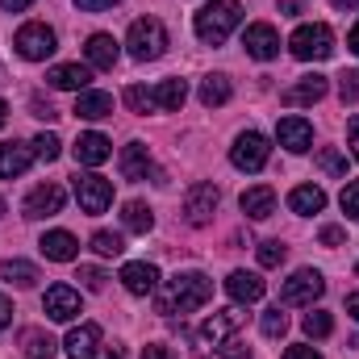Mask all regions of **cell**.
Returning a JSON list of instances; mask_svg holds the SVG:
<instances>
[{
	"mask_svg": "<svg viewBox=\"0 0 359 359\" xmlns=\"http://www.w3.org/2000/svg\"><path fill=\"white\" fill-rule=\"evenodd\" d=\"M213 297V280L205 271H180L176 280H168V292L159 297V313H192Z\"/></svg>",
	"mask_w": 359,
	"mask_h": 359,
	"instance_id": "obj_1",
	"label": "cell"
},
{
	"mask_svg": "<svg viewBox=\"0 0 359 359\" xmlns=\"http://www.w3.org/2000/svg\"><path fill=\"white\" fill-rule=\"evenodd\" d=\"M238 21H243V4L238 0H209L205 8H196V21L192 25H196V38L201 42H213L217 46V42L230 38V29Z\"/></svg>",
	"mask_w": 359,
	"mask_h": 359,
	"instance_id": "obj_2",
	"label": "cell"
},
{
	"mask_svg": "<svg viewBox=\"0 0 359 359\" xmlns=\"http://www.w3.org/2000/svg\"><path fill=\"white\" fill-rule=\"evenodd\" d=\"M126 46H130V55H134L138 63L159 59V55L168 50V29H163V21H155V17H138V21L130 25V34H126Z\"/></svg>",
	"mask_w": 359,
	"mask_h": 359,
	"instance_id": "obj_3",
	"label": "cell"
},
{
	"mask_svg": "<svg viewBox=\"0 0 359 359\" xmlns=\"http://www.w3.org/2000/svg\"><path fill=\"white\" fill-rule=\"evenodd\" d=\"M288 46H292V55H297L301 63L330 59V55H334V29H330V25H322V21H313V25H301V29L288 38Z\"/></svg>",
	"mask_w": 359,
	"mask_h": 359,
	"instance_id": "obj_4",
	"label": "cell"
},
{
	"mask_svg": "<svg viewBox=\"0 0 359 359\" xmlns=\"http://www.w3.org/2000/svg\"><path fill=\"white\" fill-rule=\"evenodd\" d=\"M268 155H271V142L259 130L238 134L234 147H230V163H234L238 172H264V168H268Z\"/></svg>",
	"mask_w": 359,
	"mask_h": 359,
	"instance_id": "obj_5",
	"label": "cell"
},
{
	"mask_svg": "<svg viewBox=\"0 0 359 359\" xmlns=\"http://www.w3.org/2000/svg\"><path fill=\"white\" fill-rule=\"evenodd\" d=\"M322 292H326L322 271L301 268V271H292V276L284 280V288H280V305H313Z\"/></svg>",
	"mask_w": 359,
	"mask_h": 359,
	"instance_id": "obj_6",
	"label": "cell"
},
{
	"mask_svg": "<svg viewBox=\"0 0 359 359\" xmlns=\"http://www.w3.org/2000/svg\"><path fill=\"white\" fill-rule=\"evenodd\" d=\"M17 55L21 59H29V63H42V59H50L55 55V29L50 25H42V21H29V25H21L17 29Z\"/></svg>",
	"mask_w": 359,
	"mask_h": 359,
	"instance_id": "obj_7",
	"label": "cell"
},
{
	"mask_svg": "<svg viewBox=\"0 0 359 359\" xmlns=\"http://www.w3.org/2000/svg\"><path fill=\"white\" fill-rule=\"evenodd\" d=\"M217 201H222L217 184H205V180L192 184L188 196H184V222H188V226H209L213 213H217Z\"/></svg>",
	"mask_w": 359,
	"mask_h": 359,
	"instance_id": "obj_8",
	"label": "cell"
},
{
	"mask_svg": "<svg viewBox=\"0 0 359 359\" xmlns=\"http://www.w3.org/2000/svg\"><path fill=\"white\" fill-rule=\"evenodd\" d=\"M238 326H243V313H238V309H222V313H213V318L201 326V334H196V343H201V347H196V355H205L209 347H222Z\"/></svg>",
	"mask_w": 359,
	"mask_h": 359,
	"instance_id": "obj_9",
	"label": "cell"
},
{
	"mask_svg": "<svg viewBox=\"0 0 359 359\" xmlns=\"http://www.w3.org/2000/svg\"><path fill=\"white\" fill-rule=\"evenodd\" d=\"M76 196H80V209L96 217V213H104L113 205V184L104 176H92V172L88 176H76Z\"/></svg>",
	"mask_w": 359,
	"mask_h": 359,
	"instance_id": "obj_10",
	"label": "cell"
},
{
	"mask_svg": "<svg viewBox=\"0 0 359 359\" xmlns=\"http://www.w3.org/2000/svg\"><path fill=\"white\" fill-rule=\"evenodd\" d=\"M42 309H46L50 322H76V318H80V292H76L72 284H50Z\"/></svg>",
	"mask_w": 359,
	"mask_h": 359,
	"instance_id": "obj_11",
	"label": "cell"
},
{
	"mask_svg": "<svg viewBox=\"0 0 359 359\" xmlns=\"http://www.w3.org/2000/svg\"><path fill=\"white\" fill-rule=\"evenodd\" d=\"M243 46H247V55H251V59L268 63V59H276V55H280V34L271 29L268 21H255V25H247Z\"/></svg>",
	"mask_w": 359,
	"mask_h": 359,
	"instance_id": "obj_12",
	"label": "cell"
},
{
	"mask_svg": "<svg viewBox=\"0 0 359 359\" xmlns=\"http://www.w3.org/2000/svg\"><path fill=\"white\" fill-rule=\"evenodd\" d=\"M276 138H280V147H284V151L301 155V151H309V147H313V126H309L305 117H280Z\"/></svg>",
	"mask_w": 359,
	"mask_h": 359,
	"instance_id": "obj_13",
	"label": "cell"
},
{
	"mask_svg": "<svg viewBox=\"0 0 359 359\" xmlns=\"http://www.w3.org/2000/svg\"><path fill=\"white\" fill-rule=\"evenodd\" d=\"M63 201H67V192H63L59 184H38V188L25 196V217H55V213L63 209Z\"/></svg>",
	"mask_w": 359,
	"mask_h": 359,
	"instance_id": "obj_14",
	"label": "cell"
},
{
	"mask_svg": "<svg viewBox=\"0 0 359 359\" xmlns=\"http://www.w3.org/2000/svg\"><path fill=\"white\" fill-rule=\"evenodd\" d=\"M76 163H84V168H100L109 155H113V142L104 138V134H96V130H88V134H80L76 138Z\"/></svg>",
	"mask_w": 359,
	"mask_h": 359,
	"instance_id": "obj_15",
	"label": "cell"
},
{
	"mask_svg": "<svg viewBox=\"0 0 359 359\" xmlns=\"http://www.w3.org/2000/svg\"><path fill=\"white\" fill-rule=\"evenodd\" d=\"M34 163V142H0V180L25 176V168Z\"/></svg>",
	"mask_w": 359,
	"mask_h": 359,
	"instance_id": "obj_16",
	"label": "cell"
},
{
	"mask_svg": "<svg viewBox=\"0 0 359 359\" xmlns=\"http://www.w3.org/2000/svg\"><path fill=\"white\" fill-rule=\"evenodd\" d=\"M121 284H126V292H134V297H151V292L159 288V268H155V264H126V268H121Z\"/></svg>",
	"mask_w": 359,
	"mask_h": 359,
	"instance_id": "obj_17",
	"label": "cell"
},
{
	"mask_svg": "<svg viewBox=\"0 0 359 359\" xmlns=\"http://www.w3.org/2000/svg\"><path fill=\"white\" fill-rule=\"evenodd\" d=\"M322 96H326V76L313 72V76H301L297 84L284 88V104H292V109H297V104H318Z\"/></svg>",
	"mask_w": 359,
	"mask_h": 359,
	"instance_id": "obj_18",
	"label": "cell"
},
{
	"mask_svg": "<svg viewBox=\"0 0 359 359\" xmlns=\"http://www.w3.org/2000/svg\"><path fill=\"white\" fill-rule=\"evenodd\" d=\"M42 255L46 259H55V264H72L76 255H80V243H76V234H67V230H50V234H42Z\"/></svg>",
	"mask_w": 359,
	"mask_h": 359,
	"instance_id": "obj_19",
	"label": "cell"
},
{
	"mask_svg": "<svg viewBox=\"0 0 359 359\" xmlns=\"http://www.w3.org/2000/svg\"><path fill=\"white\" fill-rule=\"evenodd\" d=\"M226 292H230V301H238V305H251V301H259V297H264V280H259L255 271H230V280H226Z\"/></svg>",
	"mask_w": 359,
	"mask_h": 359,
	"instance_id": "obj_20",
	"label": "cell"
},
{
	"mask_svg": "<svg viewBox=\"0 0 359 359\" xmlns=\"http://www.w3.org/2000/svg\"><path fill=\"white\" fill-rule=\"evenodd\" d=\"M84 55H88V67L96 72H113V63H117V42H113V34H92L88 46H84Z\"/></svg>",
	"mask_w": 359,
	"mask_h": 359,
	"instance_id": "obj_21",
	"label": "cell"
},
{
	"mask_svg": "<svg viewBox=\"0 0 359 359\" xmlns=\"http://www.w3.org/2000/svg\"><path fill=\"white\" fill-rule=\"evenodd\" d=\"M46 80H50V88H63V92H84L92 80L88 67H80V63H59V67H50L46 72Z\"/></svg>",
	"mask_w": 359,
	"mask_h": 359,
	"instance_id": "obj_22",
	"label": "cell"
},
{
	"mask_svg": "<svg viewBox=\"0 0 359 359\" xmlns=\"http://www.w3.org/2000/svg\"><path fill=\"white\" fill-rule=\"evenodd\" d=\"M238 205H243V213H247V217L264 222V217L276 213V192H271L268 184H255V188H247V192L238 196Z\"/></svg>",
	"mask_w": 359,
	"mask_h": 359,
	"instance_id": "obj_23",
	"label": "cell"
},
{
	"mask_svg": "<svg viewBox=\"0 0 359 359\" xmlns=\"http://www.w3.org/2000/svg\"><path fill=\"white\" fill-rule=\"evenodd\" d=\"M288 209H292V213H301V217H313V213H322V209H326V192H322L318 184H301V188H292V192H288Z\"/></svg>",
	"mask_w": 359,
	"mask_h": 359,
	"instance_id": "obj_24",
	"label": "cell"
},
{
	"mask_svg": "<svg viewBox=\"0 0 359 359\" xmlns=\"http://www.w3.org/2000/svg\"><path fill=\"white\" fill-rule=\"evenodd\" d=\"M67 355L72 359H96V347H100V326H76L72 334H67Z\"/></svg>",
	"mask_w": 359,
	"mask_h": 359,
	"instance_id": "obj_25",
	"label": "cell"
},
{
	"mask_svg": "<svg viewBox=\"0 0 359 359\" xmlns=\"http://www.w3.org/2000/svg\"><path fill=\"white\" fill-rule=\"evenodd\" d=\"M76 117L84 121H100V117H113V96L109 92H80L76 96Z\"/></svg>",
	"mask_w": 359,
	"mask_h": 359,
	"instance_id": "obj_26",
	"label": "cell"
},
{
	"mask_svg": "<svg viewBox=\"0 0 359 359\" xmlns=\"http://www.w3.org/2000/svg\"><path fill=\"white\" fill-rule=\"evenodd\" d=\"M151 172V151L142 147V142H130L126 151H121V176L126 180H147Z\"/></svg>",
	"mask_w": 359,
	"mask_h": 359,
	"instance_id": "obj_27",
	"label": "cell"
},
{
	"mask_svg": "<svg viewBox=\"0 0 359 359\" xmlns=\"http://www.w3.org/2000/svg\"><path fill=\"white\" fill-rule=\"evenodd\" d=\"M0 276H4L8 284H17V288H34V284H38V268L25 264V259H4V264H0Z\"/></svg>",
	"mask_w": 359,
	"mask_h": 359,
	"instance_id": "obj_28",
	"label": "cell"
},
{
	"mask_svg": "<svg viewBox=\"0 0 359 359\" xmlns=\"http://www.w3.org/2000/svg\"><path fill=\"white\" fill-rule=\"evenodd\" d=\"M121 222H126V230L147 234V230L155 226V213H151V205H147V201H130V205H126V213H121Z\"/></svg>",
	"mask_w": 359,
	"mask_h": 359,
	"instance_id": "obj_29",
	"label": "cell"
},
{
	"mask_svg": "<svg viewBox=\"0 0 359 359\" xmlns=\"http://www.w3.org/2000/svg\"><path fill=\"white\" fill-rule=\"evenodd\" d=\"M230 100V80L226 76H205L201 80V104L205 109H217V104H226Z\"/></svg>",
	"mask_w": 359,
	"mask_h": 359,
	"instance_id": "obj_30",
	"label": "cell"
},
{
	"mask_svg": "<svg viewBox=\"0 0 359 359\" xmlns=\"http://www.w3.org/2000/svg\"><path fill=\"white\" fill-rule=\"evenodd\" d=\"M188 100V88H184V80H163L159 88H155V104L159 109H168V113H180V104Z\"/></svg>",
	"mask_w": 359,
	"mask_h": 359,
	"instance_id": "obj_31",
	"label": "cell"
},
{
	"mask_svg": "<svg viewBox=\"0 0 359 359\" xmlns=\"http://www.w3.org/2000/svg\"><path fill=\"white\" fill-rule=\"evenodd\" d=\"M21 343H25V355L29 359H50L55 355V343H50V334H42V330H25Z\"/></svg>",
	"mask_w": 359,
	"mask_h": 359,
	"instance_id": "obj_32",
	"label": "cell"
},
{
	"mask_svg": "<svg viewBox=\"0 0 359 359\" xmlns=\"http://www.w3.org/2000/svg\"><path fill=\"white\" fill-rule=\"evenodd\" d=\"M121 100H126L130 113H151V109H155V92L142 88V84H130V88L121 92Z\"/></svg>",
	"mask_w": 359,
	"mask_h": 359,
	"instance_id": "obj_33",
	"label": "cell"
},
{
	"mask_svg": "<svg viewBox=\"0 0 359 359\" xmlns=\"http://www.w3.org/2000/svg\"><path fill=\"white\" fill-rule=\"evenodd\" d=\"M92 251H96V255H104V259H117V255L126 251V243H121V234L96 230V234H92Z\"/></svg>",
	"mask_w": 359,
	"mask_h": 359,
	"instance_id": "obj_34",
	"label": "cell"
},
{
	"mask_svg": "<svg viewBox=\"0 0 359 359\" xmlns=\"http://www.w3.org/2000/svg\"><path fill=\"white\" fill-rule=\"evenodd\" d=\"M301 326H305V334H309V339H326V334L334 330V318H330L326 309H313V313H305V322H301Z\"/></svg>",
	"mask_w": 359,
	"mask_h": 359,
	"instance_id": "obj_35",
	"label": "cell"
},
{
	"mask_svg": "<svg viewBox=\"0 0 359 359\" xmlns=\"http://www.w3.org/2000/svg\"><path fill=\"white\" fill-rule=\"evenodd\" d=\"M259 330H264L268 339H284V330H288V313H284L280 305H271L268 313L259 318Z\"/></svg>",
	"mask_w": 359,
	"mask_h": 359,
	"instance_id": "obj_36",
	"label": "cell"
},
{
	"mask_svg": "<svg viewBox=\"0 0 359 359\" xmlns=\"http://www.w3.org/2000/svg\"><path fill=\"white\" fill-rule=\"evenodd\" d=\"M318 168H322L326 176H334V180L347 176V159H343L334 147H322V151H318Z\"/></svg>",
	"mask_w": 359,
	"mask_h": 359,
	"instance_id": "obj_37",
	"label": "cell"
},
{
	"mask_svg": "<svg viewBox=\"0 0 359 359\" xmlns=\"http://www.w3.org/2000/svg\"><path fill=\"white\" fill-rule=\"evenodd\" d=\"M288 259V247L280 243V238H268V243H259V264L264 268H280Z\"/></svg>",
	"mask_w": 359,
	"mask_h": 359,
	"instance_id": "obj_38",
	"label": "cell"
},
{
	"mask_svg": "<svg viewBox=\"0 0 359 359\" xmlns=\"http://www.w3.org/2000/svg\"><path fill=\"white\" fill-rule=\"evenodd\" d=\"M34 155L46 159V163H55V159L63 155V142H59L55 134H38V138H34Z\"/></svg>",
	"mask_w": 359,
	"mask_h": 359,
	"instance_id": "obj_39",
	"label": "cell"
},
{
	"mask_svg": "<svg viewBox=\"0 0 359 359\" xmlns=\"http://www.w3.org/2000/svg\"><path fill=\"white\" fill-rule=\"evenodd\" d=\"M339 205H343V213H347L351 222H359V180H351V184L343 188V196H339Z\"/></svg>",
	"mask_w": 359,
	"mask_h": 359,
	"instance_id": "obj_40",
	"label": "cell"
},
{
	"mask_svg": "<svg viewBox=\"0 0 359 359\" xmlns=\"http://www.w3.org/2000/svg\"><path fill=\"white\" fill-rule=\"evenodd\" d=\"M339 96H343V104H351L359 96V72H343L339 76Z\"/></svg>",
	"mask_w": 359,
	"mask_h": 359,
	"instance_id": "obj_41",
	"label": "cell"
},
{
	"mask_svg": "<svg viewBox=\"0 0 359 359\" xmlns=\"http://www.w3.org/2000/svg\"><path fill=\"white\" fill-rule=\"evenodd\" d=\"M76 280H80V284H84L88 292H100L109 276H104V271H100V268H80V276H76Z\"/></svg>",
	"mask_w": 359,
	"mask_h": 359,
	"instance_id": "obj_42",
	"label": "cell"
},
{
	"mask_svg": "<svg viewBox=\"0 0 359 359\" xmlns=\"http://www.w3.org/2000/svg\"><path fill=\"white\" fill-rule=\"evenodd\" d=\"M318 238H322L326 247H343V238H347V234H343L339 226H322V234H318Z\"/></svg>",
	"mask_w": 359,
	"mask_h": 359,
	"instance_id": "obj_43",
	"label": "cell"
},
{
	"mask_svg": "<svg viewBox=\"0 0 359 359\" xmlns=\"http://www.w3.org/2000/svg\"><path fill=\"white\" fill-rule=\"evenodd\" d=\"M142 359H176V355H172V347H163V343H147V347H142Z\"/></svg>",
	"mask_w": 359,
	"mask_h": 359,
	"instance_id": "obj_44",
	"label": "cell"
},
{
	"mask_svg": "<svg viewBox=\"0 0 359 359\" xmlns=\"http://www.w3.org/2000/svg\"><path fill=\"white\" fill-rule=\"evenodd\" d=\"M34 117H42V121H55L59 113H55V109H50L46 100H38V96H34Z\"/></svg>",
	"mask_w": 359,
	"mask_h": 359,
	"instance_id": "obj_45",
	"label": "cell"
},
{
	"mask_svg": "<svg viewBox=\"0 0 359 359\" xmlns=\"http://www.w3.org/2000/svg\"><path fill=\"white\" fill-rule=\"evenodd\" d=\"M217 359H251V351H247L243 343H230V347H226V351H222Z\"/></svg>",
	"mask_w": 359,
	"mask_h": 359,
	"instance_id": "obj_46",
	"label": "cell"
},
{
	"mask_svg": "<svg viewBox=\"0 0 359 359\" xmlns=\"http://www.w3.org/2000/svg\"><path fill=\"white\" fill-rule=\"evenodd\" d=\"M284 359H322V355H318L313 347H288V351H284Z\"/></svg>",
	"mask_w": 359,
	"mask_h": 359,
	"instance_id": "obj_47",
	"label": "cell"
},
{
	"mask_svg": "<svg viewBox=\"0 0 359 359\" xmlns=\"http://www.w3.org/2000/svg\"><path fill=\"white\" fill-rule=\"evenodd\" d=\"M76 4H80L84 13H100V8H113L117 0H76Z\"/></svg>",
	"mask_w": 359,
	"mask_h": 359,
	"instance_id": "obj_48",
	"label": "cell"
},
{
	"mask_svg": "<svg viewBox=\"0 0 359 359\" xmlns=\"http://www.w3.org/2000/svg\"><path fill=\"white\" fill-rule=\"evenodd\" d=\"M347 138H351V155L359 159V117H351V121H347Z\"/></svg>",
	"mask_w": 359,
	"mask_h": 359,
	"instance_id": "obj_49",
	"label": "cell"
},
{
	"mask_svg": "<svg viewBox=\"0 0 359 359\" xmlns=\"http://www.w3.org/2000/svg\"><path fill=\"white\" fill-rule=\"evenodd\" d=\"M8 322H13V305L8 297H0V330H8Z\"/></svg>",
	"mask_w": 359,
	"mask_h": 359,
	"instance_id": "obj_50",
	"label": "cell"
},
{
	"mask_svg": "<svg viewBox=\"0 0 359 359\" xmlns=\"http://www.w3.org/2000/svg\"><path fill=\"white\" fill-rule=\"evenodd\" d=\"M0 4H4V8H8V13H17V8H29V4H34V0H0Z\"/></svg>",
	"mask_w": 359,
	"mask_h": 359,
	"instance_id": "obj_51",
	"label": "cell"
},
{
	"mask_svg": "<svg viewBox=\"0 0 359 359\" xmlns=\"http://www.w3.org/2000/svg\"><path fill=\"white\" fill-rule=\"evenodd\" d=\"M347 313L359 322V292H351V297H347Z\"/></svg>",
	"mask_w": 359,
	"mask_h": 359,
	"instance_id": "obj_52",
	"label": "cell"
},
{
	"mask_svg": "<svg viewBox=\"0 0 359 359\" xmlns=\"http://www.w3.org/2000/svg\"><path fill=\"white\" fill-rule=\"evenodd\" d=\"M334 8H359V0H330Z\"/></svg>",
	"mask_w": 359,
	"mask_h": 359,
	"instance_id": "obj_53",
	"label": "cell"
},
{
	"mask_svg": "<svg viewBox=\"0 0 359 359\" xmlns=\"http://www.w3.org/2000/svg\"><path fill=\"white\" fill-rule=\"evenodd\" d=\"M351 50L359 55V21H355V29H351Z\"/></svg>",
	"mask_w": 359,
	"mask_h": 359,
	"instance_id": "obj_54",
	"label": "cell"
},
{
	"mask_svg": "<svg viewBox=\"0 0 359 359\" xmlns=\"http://www.w3.org/2000/svg\"><path fill=\"white\" fill-rule=\"evenodd\" d=\"M104 359H121V347H109V351H104Z\"/></svg>",
	"mask_w": 359,
	"mask_h": 359,
	"instance_id": "obj_55",
	"label": "cell"
},
{
	"mask_svg": "<svg viewBox=\"0 0 359 359\" xmlns=\"http://www.w3.org/2000/svg\"><path fill=\"white\" fill-rule=\"evenodd\" d=\"M4 121H8V104L0 100V126H4Z\"/></svg>",
	"mask_w": 359,
	"mask_h": 359,
	"instance_id": "obj_56",
	"label": "cell"
},
{
	"mask_svg": "<svg viewBox=\"0 0 359 359\" xmlns=\"http://www.w3.org/2000/svg\"><path fill=\"white\" fill-rule=\"evenodd\" d=\"M0 217H4V201H0Z\"/></svg>",
	"mask_w": 359,
	"mask_h": 359,
	"instance_id": "obj_57",
	"label": "cell"
},
{
	"mask_svg": "<svg viewBox=\"0 0 359 359\" xmlns=\"http://www.w3.org/2000/svg\"><path fill=\"white\" fill-rule=\"evenodd\" d=\"M355 276H359V264H355Z\"/></svg>",
	"mask_w": 359,
	"mask_h": 359,
	"instance_id": "obj_58",
	"label": "cell"
}]
</instances>
